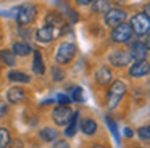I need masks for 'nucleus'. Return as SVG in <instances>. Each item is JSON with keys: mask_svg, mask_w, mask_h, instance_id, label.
Wrapping results in <instances>:
<instances>
[{"mask_svg": "<svg viewBox=\"0 0 150 148\" xmlns=\"http://www.w3.org/2000/svg\"><path fill=\"white\" fill-rule=\"evenodd\" d=\"M131 60H132V58H131V53L127 50H115V51H111V55H110V63L113 64V66H118V68L129 64Z\"/></svg>", "mask_w": 150, "mask_h": 148, "instance_id": "nucleus-8", "label": "nucleus"}, {"mask_svg": "<svg viewBox=\"0 0 150 148\" xmlns=\"http://www.w3.org/2000/svg\"><path fill=\"white\" fill-rule=\"evenodd\" d=\"M39 137L42 138L44 142H55L57 137H58V132L52 127H44V129H40Z\"/></svg>", "mask_w": 150, "mask_h": 148, "instance_id": "nucleus-19", "label": "nucleus"}, {"mask_svg": "<svg viewBox=\"0 0 150 148\" xmlns=\"http://www.w3.org/2000/svg\"><path fill=\"white\" fill-rule=\"evenodd\" d=\"M52 148H69V145L66 143V142H55V143L52 145Z\"/></svg>", "mask_w": 150, "mask_h": 148, "instance_id": "nucleus-30", "label": "nucleus"}, {"mask_svg": "<svg viewBox=\"0 0 150 148\" xmlns=\"http://www.w3.org/2000/svg\"><path fill=\"white\" fill-rule=\"evenodd\" d=\"M24 97H26V92L21 87H10L7 92V98L10 103H20L24 100Z\"/></svg>", "mask_w": 150, "mask_h": 148, "instance_id": "nucleus-13", "label": "nucleus"}, {"mask_svg": "<svg viewBox=\"0 0 150 148\" xmlns=\"http://www.w3.org/2000/svg\"><path fill=\"white\" fill-rule=\"evenodd\" d=\"M107 124H108V127H110V130H111V134H113V137L116 138V142H120V134H118V127H116V122H115L113 119L107 118Z\"/></svg>", "mask_w": 150, "mask_h": 148, "instance_id": "nucleus-26", "label": "nucleus"}, {"mask_svg": "<svg viewBox=\"0 0 150 148\" xmlns=\"http://www.w3.org/2000/svg\"><path fill=\"white\" fill-rule=\"evenodd\" d=\"M129 24H131V27H132V32L137 35H145V34H149V31H150V18L144 11L136 13V15L131 18Z\"/></svg>", "mask_w": 150, "mask_h": 148, "instance_id": "nucleus-1", "label": "nucleus"}, {"mask_svg": "<svg viewBox=\"0 0 150 148\" xmlns=\"http://www.w3.org/2000/svg\"><path fill=\"white\" fill-rule=\"evenodd\" d=\"M81 129L86 135H94L97 132V122L94 119H84L81 124Z\"/></svg>", "mask_w": 150, "mask_h": 148, "instance_id": "nucleus-20", "label": "nucleus"}, {"mask_svg": "<svg viewBox=\"0 0 150 148\" xmlns=\"http://www.w3.org/2000/svg\"><path fill=\"white\" fill-rule=\"evenodd\" d=\"M144 13H145V15L150 18V3H147V5H145V10H144Z\"/></svg>", "mask_w": 150, "mask_h": 148, "instance_id": "nucleus-33", "label": "nucleus"}, {"mask_svg": "<svg viewBox=\"0 0 150 148\" xmlns=\"http://www.w3.org/2000/svg\"><path fill=\"white\" fill-rule=\"evenodd\" d=\"M137 135H139L142 140H150V124L139 127V130H137Z\"/></svg>", "mask_w": 150, "mask_h": 148, "instance_id": "nucleus-24", "label": "nucleus"}, {"mask_svg": "<svg viewBox=\"0 0 150 148\" xmlns=\"http://www.w3.org/2000/svg\"><path fill=\"white\" fill-rule=\"evenodd\" d=\"M45 21H47V26L55 27V26H58L60 23H62V16H60L58 13H55V11H50L49 15L45 16Z\"/></svg>", "mask_w": 150, "mask_h": 148, "instance_id": "nucleus-23", "label": "nucleus"}, {"mask_svg": "<svg viewBox=\"0 0 150 148\" xmlns=\"http://www.w3.org/2000/svg\"><path fill=\"white\" fill-rule=\"evenodd\" d=\"M36 18H37V6L29 5V3L20 6V10H18V13H16V21H18V24H21V26L31 24V23L36 21Z\"/></svg>", "mask_w": 150, "mask_h": 148, "instance_id": "nucleus-4", "label": "nucleus"}, {"mask_svg": "<svg viewBox=\"0 0 150 148\" xmlns=\"http://www.w3.org/2000/svg\"><path fill=\"white\" fill-rule=\"evenodd\" d=\"M136 148H142V147H136Z\"/></svg>", "mask_w": 150, "mask_h": 148, "instance_id": "nucleus-36", "label": "nucleus"}, {"mask_svg": "<svg viewBox=\"0 0 150 148\" xmlns=\"http://www.w3.org/2000/svg\"><path fill=\"white\" fill-rule=\"evenodd\" d=\"M131 37H132V27L127 23H121V24L115 26L111 31V39L116 44H126L131 40Z\"/></svg>", "mask_w": 150, "mask_h": 148, "instance_id": "nucleus-5", "label": "nucleus"}, {"mask_svg": "<svg viewBox=\"0 0 150 148\" xmlns=\"http://www.w3.org/2000/svg\"><path fill=\"white\" fill-rule=\"evenodd\" d=\"M57 103L62 106H68L71 103V98L68 95H65V93H60V95H57Z\"/></svg>", "mask_w": 150, "mask_h": 148, "instance_id": "nucleus-27", "label": "nucleus"}, {"mask_svg": "<svg viewBox=\"0 0 150 148\" xmlns=\"http://www.w3.org/2000/svg\"><path fill=\"white\" fill-rule=\"evenodd\" d=\"M150 73V63L147 60H137L132 66L129 68V76L132 77H142Z\"/></svg>", "mask_w": 150, "mask_h": 148, "instance_id": "nucleus-9", "label": "nucleus"}, {"mask_svg": "<svg viewBox=\"0 0 150 148\" xmlns=\"http://www.w3.org/2000/svg\"><path fill=\"white\" fill-rule=\"evenodd\" d=\"M0 63L7 64V66H15L16 64V58H15V53L8 48H4L0 50Z\"/></svg>", "mask_w": 150, "mask_h": 148, "instance_id": "nucleus-14", "label": "nucleus"}, {"mask_svg": "<svg viewBox=\"0 0 150 148\" xmlns=\"http://www.w3.org/2000/svg\"><path fill=\"white\" fill-rule=\"evenodd\" d=\"M92 2H94V0H76V3L81 5V6H87V5H91Z\"/></svg>", "mask_w": 150, "mask_h": 148, "instance_id": "nucleus-31", "label": "nucleus"}, {"mask_svg": "<svg viewBox=\"0 0 150 148\" xmlns=\"http://www.w3.org/2000/svg\"><path fill=\"white\" fill-rule=\"evenodd\" d=\"M124 135H126V137H132V135H134V132L131 130L129 127H126V129H124Z\"/></svg>", "mask_w": 150, "mask_h": 148, "instance_id": "nucleus-32", "label": "nucleus"}, {"mask_svg": "<svg viewBox=\"0 0 150 148\" xmlns=\"http://www.w3.org/2000/svg\"><path fill=\"white\" fill-rule=\"evenodd\" d=\"M11 51L15 55H18V56H26V55L31 53V45L26 44V42H15Z\"/></svg>", "mask_w": 150, "mask_h": 148, "instance_id": "nucleus-17", "label": "nucleus"}, {"mask_svg": "<svg viewBox=\"0 0 150 148\" xmlns=\"http://www.w3.org/2000/svg\"><path fill=\"white\" fill-rule=\"evenodd\" d=\"M8 79L11 82H29V76L24 73H20V71H10L8 73Z\"/></svg>", "mask_w": 150, "mask_h": 148, "instance_id": "nucleus-21", "label": "nucleus"}, {"mask_svg": "<svg viewBox=\"0 0 150 148\" xmlns=\"http://www.w3.org/2000/svg\"><path fill=\"white\" fill-rule=\"evenodd\" d=\"M74 55H76L74 44H71V42H63V44H60L58 48H57L55 60H57V63H60V64H68L69 61L74 58Z\"/></svg>", "mask_w": 150, "mask_h": 148, "instance_id": "nucleus-3", "label": "nucleus"}, {"mask_svg": "<svg viewBox=\"0 0 150 148\" xmlns=\"http://www.w3.org/2000/svg\"><path fill=\"white\" fill-rule=\"evenodd\" d=\"M52 76H53V80L58 82V80H62L63 77H65V71H63L60 66H53L52 68Z\"/></svg>", "mask_w": 150, "mask_h": 148, "instance_id": "nucleus-25", "label": "nucleus"}, {"mask_svg": "<svg viewBox=\"0 0 150 148\" xmlns=\"http://www.w3.org/2000/svg\"><path fill=\"white\" fill-rule=\"evenodd\" d=\"M145 47H147V50H150V32H149V35H147V39H145Z\"/></svg>", "mask_w": 150, "mask_h": 148, "instance_id": "nucleus-34", "label": "nucleus"}, {"mask_svg": "<svg viewBox=\"0 0 150 148\" xmlns=\"http://www.w3.org/2000/svg\"><path fill=\"white\" fill-rule=\"evenodd\" d=\"M111 79H113V74H111V71L108 69L107 66H100L97 71H95V80H97L100 85H107V84H110Z\"/></svg>", "mask_w": 150, "mask_h": 148, "instance_id": "nucleus-11", "label": "nucleus"}, {"mask_svg": "<svg viewBox=\"0 0 150 148\" xmlns=\"http://www.w3.org/2000/svg\"><path fill=\"white\" fill-rule=\"evenodd\" d=\"M36 40L42 42V44H47V42L53 40V29L50 26H42L36 31Z\"/></svg>", "mask_w": 150, "mask_h": 148, "instance_id": "nucleus-12", "label": "nucleus"}, {"mask_svg": "<svg viewBox=\"0 0 150 148\" xmlns=\"http://www.w3.org/2000/svg\"><path fill=\"white\" fill-rule=\"evenodd\" d=\"M126 19V11L120 8H110L107 13H105V24L110 26V27H115V26L124 23Z\"/></svg>", "mask_w": 150, "mask_h": 148, "instance_id": "nucleus-7", "label": "nucleus"}, {"mask_svg": "<svg viewBox=\"0 0 150 148\" xmlns=\"http://www.w3.org/2000/svg\"><path fill=\"white\" fill-rule=\"evenodd\" d=\"M129 53H131V58L132 60H145L147 56V47H145V42H140V40H136L131 44L129 47Z\"/></svg>", "mask_w": 150, "mask_h": 148, "instance_id": "nucleus-10", "label": "nucleus"}, {"mask_svg": "<svg viewBox=\"0 0 150 148\" xmlns=\"http://www.w3.org/2000/svg\"><path fill=\"white\" fill-rule=\"evenodd\" d=\"M126 93V85L121 80H115L111 84V87L108 89V95H107V106L108 108H115L120 103V100L123 98V95Z\"/></svg>", "mask_w": 150, "mask_h": 148, "instance_id": "nucleus-2", "label": "nucleus"}, {"mask_svg": "<svg viewBox=\"0 0 150 148\" xmlns=\"http://www.w3.org/2000/svg\"><path fill=\"white\" fill-rule=\"evenodd\" d=\"M110 8H111L110 0H94V2H92V11H94V13H98V15H102V13H107Z\"/></svg>", "mask_w": 150, "mask_h": 148, "instance_id": "nucleus-16", "label": "nucleus"}, {"mask_svg": "<svg viewBox=\"0 0 150 148\" xmlns=\"http://www.w3.org/2000/svg\"><path fill=\"white\" fill-rule=\"evenodd\" d=\"M11 143L10 132L7 130V127H0V148H7Z\"/></svg>", "mask_w": 150, "mask_h": 148, "instance_id": "nucleus-22", "label": "nucleus"}, {"mask_svg": "<svg viewBox=\"0 0 150 148\" xmlns=\"http://www.w3.org/2000/svg\"><path fill=\"white\" fill-rule=\"evenodd\" d=\"M33 71L39 76H42L45 73V66H44V61H42V55L40 51H34V60H33Z\"/></svg>", "mask_w": 150, "mask_h": 148, "instance_id": "nucleus-15", "label": "nucleus"}, {"mask_svg": "<svg viewBox=\"0 0 150 148\" xmlns=\"http://www.w3.org/2000/svg\"><path fill=\"white\" fill-rule=\"evenodd\" d=\"M52 118H53V122H55L57 125H66L69 121H71V118H73V111H71L69 106L58 105L55 109H53Z\"/></svg>", "mask_w": 150, "mask_h": 148, "instance_id": "nucleus-6", "label": "nucleus"}, {"mask_svg": "<svg viewBox=\"0 0 150 148\" xmlns=\"http://www.w3.org/2000/svg\"><path fill=\"white\" fill-rule=\"evenodd\" d=\"M74 101H82V89L81 87H74L73 89V97H71Z\"/></svg>", "mask_w": 150, "mask_h": 148, "instance_id": "nucleus-28", "label": "nucleus"}, {"mask_svg": "<svg viewBox=\"0 0 150 148\" xmlns=\"http://www.w3.org/2000/svg\"><path fill=\"white\" fill-rule=\"evenodd\" d=\"M78 122H79V113H73V118L71 121L66 124V130H65V135L66 137H73V135L76 134V130H78Z\"/></svg>", "mask_w": 150, "mask_h": 148, "instance_id": "nucleus-18", "label": "nucleus"}, {"mask_svg": "<svg viewBox=\"0 0 150 148\" xmlns=\"http://www.w3.org/2000/svg\"><path fill=\"white\" fill-rule=\"evenodd\" d=\"M7 111H8V106H7V103L0 100V119L4 118V116H7Z\"/></svg>", "mask_w": 150, "mask_h": 148, "instance_id": "nucleus-29", "label": "nucleus"}, {"mask_svg": "<svg viewBox=\"0 0 150 148\" xmlns=\"http://www.w3.org/2000/svg\"><path fill=\"white\" fill-rule=\"evenodd\" d=\"M92 148H107V147H105V145H94Z\"/></svg>", "mask_w": 150, "mask_h": 148, "instance_id": "nucleus-35", "label": "nucleus"}]
</instances>
